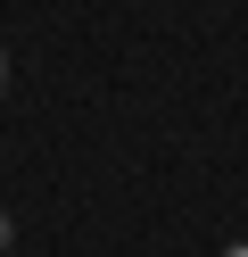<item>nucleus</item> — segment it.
I'll return each mask as SVG.
<instances>
[{
    "label": "nucleus",
    "instance_id": "obj_1",
    "mask_svg": "<svg viewBox=\"0 0 248 257\" xmlns=\"http://www.w3.org/2000/svg\"><path fill=\"white\" fill-rule=\"evenodd\" d=\"M0 100H9V42H0Z\"/></svg>",
    "mask_w": 248,
    "mask_h": 257
},
{
    "label": "nucleus",
    "instance_id": "obj_2",
    "mask_svg": "<svg viewBox=\"0 0 248 257\" xmlns=\"http://www.w3.org/2000/svg\"><path fill=\"white\" fill-rule=\"evenodd\" d=\"M9 240H17V224H9V216H0V249H9Z\"/></svg>",
    "mask_w": 248,
    "mask_h": 257
}]
</instances>
